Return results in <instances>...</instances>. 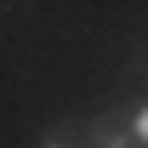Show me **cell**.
Listing matches in <instances>:
<instances>
[{
	"instance_id": "1",
	"label": "cell",
	"mask_w": 148,
	"mask_h": 148,
	"mask_svg": "<svg viewBox=\"0 0 148 148\" xmlns=\"http://www.w3.org/2000/svg\"><path fill=\"white\" fill-rule=\"evenodd\" d=\"M91 137H97V148H131V137L114 125V120H97V125H91Z\"/></svg>"
},
{
	"instance_id": "2",
	"label": "cell",
	"mask_w": 148,
	"mask_h": 148,
	"mask_svg": "<svg viewBox=\"0 0 148 148\" xmlns=\"http://www.w3.org/2000/svg\"><path fill=\"white\" fill-rule=\"evenodd\" d=\"M40 148H69V125H51L46 137H40Z\"/></svg>"
},
{
	"instance_id": "3",
	"label": "cell",
	"mask_w": 148,
	"mask_h": 148,
	"mask_svg": "<svg viewBox=\"0 0 148 148\" xmlns=\"http://www.w3.org/2000/svg\"><path fill=\"white\" fill-rule=\"evenodd\" d=\"M137 137H143V143H148V103H143V108H137Z\"/></svg>"
}]
</instances>
